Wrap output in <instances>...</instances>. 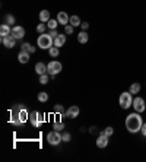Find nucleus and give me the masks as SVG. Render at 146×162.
Listing matches in <instances>:
<instances>
[{"label": "nucleus", "instance_id": "obj_1", "mask_svg": "<svg viewBox=\"0 0 146 162\" xmlns=\"http://www.w3.org/2000/svg\"><path fill=\"white\" fill-rule=\"evenodd\" d=\"M28 118H29V113L26 111L25 107L16 105L10 111V123H13V124H16V126H22Z\"/></svg>", "mask_w": 146, "mask_h": 162}, {"label": "nucleus", "instance_id": "obj_2", "mask_svg": "<svg viewBox=\"0 0 146 162\" xmlns=\"http://www.w3.org/2000/svg\"><path fill=\"white\" fill-rule=\"evenodd\" d=\"M143 126V121H142V117H140V113H131L127 115L126 118V129L129 130L130 133H138L140 131Z\"/></svg>", "mask_w": 146, "mask_h": 162}, {"label": "nucleus", "instance_id": "obj_3", "mask_svg": "<svg viewBox=\"0 0 146 162\" xmlns=\"http://www.w3.org/2000/svg\"><path fill=\"white\" fill-rule=\"evenodd\" d=\"M37 42H38V47L42 50H50L54 45V40L50 37V34H41Z\"/></svg>", "mask_w": 146, "mask_h": 162}, {"label": "nucleus", "instance_id": "obj_4", "mask_svg": "<svg viewBox=\"0 0 146 162\" xmlns=\"http://www.w3.org/2000/svg\"><path fill=\"white\" fill-rule=\"evenodd\" d=\"M118 104L123 110H127L133 105V98H131V94L130 92H123L120 98H118Z\"/></svg>", "mask_w": 146, "mask_h": 162}, {"label": "nucleus", "instance_id": "obj_5", "mask_svg": "<svg viewBox=\"0 0 146 162\" xmlns=\"http://www.w3.org/2000/svg\"><path fill=\"white\" fill-rule=\"evenodd\" d=\"M47 142H48L50 145L57 146L60 142H63V136L57 130H53V131H50L48 134H47Z\"/></svg>", "mask_w": 146, "mask_h": 162}, {"label": "nucleus", "instance_id": "obj_6", "mask_svg": "<svg viewBox=\"0 0 146 162\" xmlns=\"http://www.w3.org/2000/svg\"><path fill=\"white\" fill-rule=\"evenodd\" d=\"M60 72H61V63H60V61L53 60V61H50L48 64H47V73H48V74L56 76V74H58Z\"/></svg>", "mask_w": 146, "mask_h": 162}, {"label": "nucleus", "instance_id": "obj_7", "mask_svg": "<svg viewBox=\"0 0 146 162\" xmlns=\"http://www.w3.org/2000/svg\"><path fill=\"white\" fill-rule=\"evenodd\" d=\"M29 121L32 123L34 127H41L42 123H44V117H42V114L38 113V111H32V113L29 114Z\"/></svg>", "mask_w": 146, "mask_h": 162}, {"label": "nucleus", "instance_id": "obj_8", "mask_svg": "<svg viewBox=\"0 0 146 162\" xmlns=\"http://www.w3.org/2000/svg\"><path fill=\"white\" fill-rule=\"evenodd\" d=\"M133 108H134V111L136 113H143L146 110V105H145V101H143V98L140 97H136L133 99Z\"/></svg>", "mask_w": 146, "mask_h": 162}, {"label": "nucleus", "instance_id": "obj_9", "mask_svg": "<svg viewBox=\"0 0 146 162\" xmlns=\"http://www.w3.org/2000/svg\"><path fill=\"white\" fill-rule=\"evenodd\" d=\"M79 113H81V110H79V107L76 105H72L67 111H66L65 114H61L63 117H69V118H76L78 115H79Z\"/></svg>", "mask_w": 146, "mask_h": 162}, {"label": "nucleus", "instance_id": "obj_10", "mask_svg": "<svg viewBox=\"0 0 146 162\" xmlns=\"http://www.w3.org/2000/svg\"><path fill=\"white\" fill-rule=\"evenodd\" d=\"M2 42H3L5 47L13 48V47H15V42H16V38H15L13 35H8V37H3V38H2Z\"/></svg>", "mask_w": 146, "mask_h": 162}, {"label": "nucleus", "instance_id": "obj_11", "mask_svg": "<svg viewBox=\"0 0 146 162\" xmlns=\"http://www.w3.org/2000/svg\"><path fill=\"white\" fill-rule=\"evenodd\" d=\"M12 35H13L16 40H21V38H24L25 37V29L22 28V26L16 25V26H13V28H12Z\"/></svg>", "mask_w": 146, "mask_h": 162}, {"label": "nucleus", "instance_id": "obj_12", "mask_svg": "<svg viewBox=\"0 0 146 162\" xmlns=\"http://www.w3.org/2000/svg\"><path fill=\"white\" fill-rule=\"evenodd\" d=\"M57 21H58V24L66 26V25L69 24V21H70V16L67 15V12H58L57 13Z\"/></svg>", "mask_w": 146, "mask_h": 162}, {"label": "nucleus", "instance_id": "obj_13", "mask_svg": "<svg viewBox=\"0 0 146 162\" xmlns=\"http://www.w3.org/2000/svg\"><path fill=\"white\" fill-rule=\"evenodd\" d=\"M107 145H108V136L104 134V131H102V133L98 136V139H97V146L102 149V147H105Z\"/></svg>", "mask_w": 146, "mask_h": 162}, {"label": "nucleus", "instance_id": "obj_14", "mask_svg": "<svg viewBox=\"0 0 146 162\" xmlns=\"http://www.w3.org/2000/svg\"><path fill=\"white\" fill-rule=\"evenodd\" d=\"M0 35H2V38L3 37H8V35H12V28H10V25L8 24H3L0 26Z\"/></svg>", "mask_w": 146, "mask_h": 162}, {"label": "nucleus", "instance_id": "obj_15", "mask_svg": "<svg viewBox=\"0 0 146 162\" xmlns=\"http://www.w3.org/2000/svg\"><path fill=\"white\" fill-rule=\"evenodd\" d=\"M18 60H19V63H22V64L28 63V61H29V53H26V51H24V50H21V53L18 54Z\"/></svg>", "mask_w": 146, "mask_h": 162}, {"label": "nucleus", "instance_id": "obj_16", "mask_svg": "<svg viewBox=\"0 0 146 162\" xmlns=\"http://www.w3.org/2000/svg\"><path fill=\"white\" fill-rule=\"evenodd\" d=\"M66 42V35H61V34H58L56 38H54V47H61L63 44Z\"/></svg>", "mask_w": 146, "mask_h": 162}, {"label": "nucleus", "instance_id": "obj_17", "mask_svg": "<svg viewBox=\"0 0 146 162\" xmlns=\"http://www.w3.org/2000/svg\"><path fill=\"white\" fill-rule=\"evenodd\" d=\"M35 72L38 73V74H45L47 73V64H44V63H37L35 64Z\"/></svg>", "mask_w": 146, "mask_h": 162}, {"label": "nucleus", "instance_id": "obj_18", "mask_svg": "<svg viewBox=\"0 0 146 162\" xmlns=\"http://www.w3.org/2000/svg\"><path fill=\"white\" fill-rule=\"evenodd\" d=\"M88 40H89V37H88V32H86V31H82V32H79V35H78V41H79L81 44H86V42H88Z\"/></svg>", "mask_w": 146, "mask_h": 162}, {"label": "nucleus", "instance_id": "obj_19", "mask_svg": "<svg viewBox=\"0 0 146 162\" xmlns=\"http://www.w3.org/2000/svg\"><path fill=\"white\" fill-rule=\"evenodd\" d=\"M40 21L41 22H45V24L48 22L50 21V12L48 10H45V9H44V10H41L40 12Z\"/></svg>", "mask_w": 146, "mask_h": 162}, {"label": "nucleus", "instance_id": "obj_20", "mask_svg": "<svg viewBox=\"0 0 146 162\" xmlns=\"http://www.w3.org/2000/svg\"><path fill=\"white\" fill-rule=\"evenodd\" d=\"M129 92L131 94V95H138L139 92H140V85H139L138 82H136V83H131V85H130Z\"/></svg>", "mask_w": 146, "mask_h": 162}, {"label": "nucleus", "instance_id": "obj_21", "mask_svg": "<svg viewBox=\"0 0 146 162\" xmlns=\"http://www.w3.org/2000/svg\"><path fill=\"white\" fill-rule=\"evenodd\" d=\"M69 24L73 25V26H81V19H79V16L78 15H73V16H70V21H69Z\"/></svg>", "mask_w": 146, "mask_h": 162}, {"label": "nucleus", "instance_id": "obj_22", "mask_svg": "<svg viewBox=\"0 0 146 162\" xmlns=\"http://www.w3.org/2000/svg\"><path fill=\"white\" fill-rule=\"evenodd\" d=\"M22 50L26 51V53H29V54H31V53H32V54L35 53V47H32L29 42H24V44H22Z\"/></svg>", "mask_w": 146, "mask_h": 162}, {"label": "nucleus", "instance_id": "obj_23", "mask_svg": "<svg viewBox=\"0 0 146 162\" xmlns=\"http://www.w3.org/2000/svg\"><path fill=\"white\" fill-rule=\"evenodd\" d=\"M38 101L40 102H47L48 101V94L47 92H40L38 94Z\"/></svg>", "mask_w": 146, "mask_h": 162}, {"label": "nucleus", "instance_id": "obj_24", "mask_svg": "<svg viewBox=\"0 0 146 162\" xmlns=\"http://www.w3.org/2000/svg\"><path fill=\"white\" fill-rule=\"evenodd\" d=\"M57 24H58V21H54V19H50L48 22H47V26H48L50 29H56V28H57Z\"/></svg>", "mask_w": 146, "mask_h": 162}, {"label": "nucleus", "instance_id": "obj_25", "mask_svg": "<svg viewBox=\"0 0 146 162\" xmlns=\"http://www.w3.org/2000/svg\"><path fill=\"white\" fill-rule=\"evenodd\" d=\"M58 53H60V51H58V48H57V47H54V45L50 48V56H51V57H57V56H58Z\"/></svg>", "mask_w": 146, "mask_h": 162}, {"label": "nucleus", "instance_id": "obj_26", "mask_svg": "<svg viewBox=\"0 0 146 162\" xmlns=\"http://www.w3.org/2000/svg\"><path fill=\"white\" fill-rule=\"evenodd\" d=\"M40 83H42V85L48 83V74H47V73H45V74H41V76H40Z\"/></svg>", "mask_w": 146, "mask_h": 162}, {"label": "nucleus", "instance_id": "obj_27", "mask_svg": "<svg viewBox=\"0 0 146 162\" xmlns=\"http://www.w3.org/2000/svg\"><path fill=\"white\" fill-rule=\"evenodd\" d=\"M45 26H47V25H45V22H41V24L37 26V31H38L40 34H44V31H45Z\"/></svg>", "mask_w": 146, "mask_h": 162}, {"label": "nucleus", "instance_id": "obj_28", "mask_svg": "<svg viewBox=\"0 0 146 162\" xmlns=\"http://www.w3.org/2000/svg\"><path fill=\"white\" fill-rule=\"evenodd\" d=\"M73 29H75V26H73V25H70V24H67L65 26V32L66 34H73Z\"/></svg>", "mask_w": 146, "mask_h": 162}, {"label": "nucleus", "instance_id": "obj_29", "mask_svg": "<svg viewBox=\"0 0 146 162\" xmlns=\"http://www.w3.org/2000/svg\"><path fill=\"white\" fill-rule=\"evenodd\" d=\"M113 133H114V129L111 127V126H108V127L104 130V134H107L108 137H110V136H113Z\"/></svg>", "mask_w": 146, "mask_h": 162}, {"label": "nucleus", "instance_id": "obj_30", "mask_svg": "<svg viewBox=\"0 0 146 162\" xmlns=\"http://www.w3.org/2000/svg\"><path fill=\"white\" fill-rule=\"evenodd\" d=\"M54 129H56L57 131H60V130L65 129V124H63V123H60V121H56L54 123Z\"/></svg>", "mask_w": 146, "mask_h": 162}, {"label": "nucleus", "instance_id": "obj_31", "mask_svg": "<svg viewBox=\"0 0 146 162\" xmlns=\"http://www.w3.org/2000/svg\"><path fill=\"white\" fill-rule=\"evenodd\" d=\"M54 111L58 114H65V108H63V105H54Z\"/></svg>", "mask_w": 146, "mask_h": 162}, {"label": "nucleus", "instance_id": "obj_32", "mask_svg": "<svg viewBox=\"0 0 146 162\" xmlns=\"http://www.w3.org/2000/svg\"><path fill=\"white\" fill-rule=\"evenodd\" d=\"M6 21H8V24H9V25L15 24V18L12 16V15H8V16H6Z\"/></svg>", "mask_w": 146, "mask_h": 162}, {"label": "nucleus", "instance_id": "obj_33", "mask_svg": "<svg viewBox=\"0 0 146 162\" xmlns=\"http://www.w3.org/2000/svg\"><path fill=\"white\" fill-rule=\"evenodd\" d=\"M81 28H82V31H86V29L89 28V24H88V22H82V24H81Z\"/></svg>", "mask_w": 146, "mask_h": 162}, {"label": "nucleus", "instance_id": "obj_34", "mask_svg": "<svg viewBox=\"0 0 146 162\" xmlns=\"http://www.w3.org/2000/svg\"><path fill=\"white\" fill-rule=\"evenodd\" d=\"M57 35H58V32H57L56 29H51V31H50V37H51V38H53V40H54V38H56Z\"/></svg>", "mask_w": 146, "mask_h": 162}, {"label": "nucleus", "instance_id": "obj_35", "mask_svg": "<svg viewBox=\"0 0 146 162\" xmlns=\"http://www.w3.org/2000/svg\"><path fill=\"white\" fill-rule=\"evenodd\" d=\"M63 136V142H69L70 140V134L69 133H65V134H61Z\"/></svg>", "mask_w": 146, "mask_h": 162}, {"label": "nucleus", "instance_id": "obj_36", "mask_svg": "<svg viewBox=\"0 0 146 162\" xmlns=\"http://www.w3.org/2000/svg\"><path fill=\"white\" fill-rule=\"evenodd\" d=\"M140 133H142L143 136H146V123H143V126H142V129H140Z\"/></svg>", "mask_w": 146, "mask_h": 162}]
</instances>
